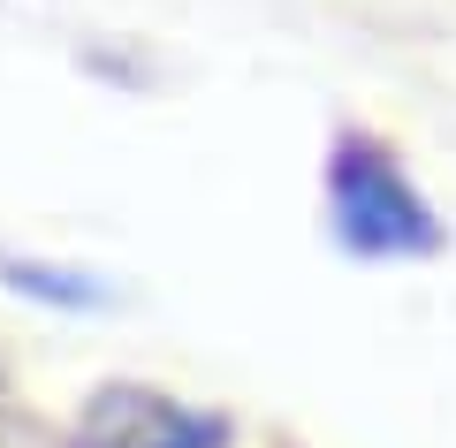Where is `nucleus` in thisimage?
<instances>
[{"label": "nucleus", "instance_id": "nucleus-1", "mask_svg": "<svg viewBox=\"0 0 456 448\" xmlns=\"http://www.w3.org/2000/svg\"><path fill=\"white\" fill-rule=\"evenodd\" d=\"M320 191H327V236L358 266H426V258L449 251L441 206L426 198V183L411 175V160L380 129H358V122L335 129Z\"/></svg>", "mask_w": 456, "mask_h": 448}, {"label": "nucleus", "instance_id": "nucleus-2", "mask_svg": "<svg viewBox=\"0 0 456 448\" xmlns=\"http://www.w3.org/2000/svg\"><path fill=\"white\" fill-rule=\"evenodd\" d=\"M69 448H244V426L160 380H99L69 411Z\"/></svg>", "mask_w": 456, "mask_h": 448}, {"label": "nucleus", "instance_id": "nucleus-3", "mask_svg": "<svg viewBox=\"0 0 456 448\" xmlns=\"http://www.w3.org/2000/svg\"><path fill=\"white\" fill-rule=\"evenodd\" d=\"M0 289L23 297V305H46V312H107L114 289L99 281L92 266H61V258H23V251H0Z\"/></svg>", "mask_w": 456, "mask_h": 448}]
</instances>
